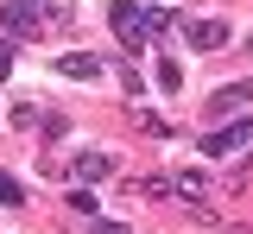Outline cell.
<instances>
[{
  "label": "cell",
  "instance_id": "cell-3",
  "mask_svg": "<svg viewBox=\"0 0 253 234\" xmlns=\"http://www.w3.org/2000/svg\"><path fill=\"white\" fill-rule=\"evenodd\" d=\"M184 38L196 51H221V44H228V26H221V19H184Z\"/></svg>",
  "mask_w": 253,
  "mask_h": 234
},
{
  "label": "cell",
  "instance_id": "cell-11",
  "mask_svg": "<svg viewBox=\"0 0 253 234\" xmlns=\"http://www.w3.org/2000/svg\"><path fill=\"white\" fill-rule=\"evenodd\" d=\"M101 234H126V228H121V222H101Z\"/></svg>",
  "mask_w": 253,
  "mask_h": 234
},
{
  "label": "cell",
  "instance_id": "cell-8",
  "mask_svg": "<svg viewBox=\"0 0 253 234\" xmlns=\"http://www.w3.org/2000/svg\"><path fill=\"white\" fill-rule=\"evenodd\" d=\"M0 202H6V209H19V202H26V190H19V177H6V171H0Z\"/></svg>",
  "mask_w": 253,
  "mask_h": 234
},
{
  "label": "cell",
  "instance_id": "cell-12",
  "mask_svg": "<svg viewBox=\"0 0 253 234\" xmlns=\"http://www.w3.org/2000/svg\"><path fill=\"white\" fill-rule=\"evenodd\" d=\"M247 51H253V38H247Z\"/></svg>",
  "mask_w": 253,
  "mask_h": 234
},
{
  "label": "cell",
  "instance_id": "cell-4",
  "mask_svg": "<svg viewBox=\"0 0 253 234\" xmlns=\"http://www.w3.org/2000/svg\"><path fill=\"white\" fill-rule=\"evenodd\" d=\"M253 139V120H228L215 133H203V152H234V146H247Z\"/></svg>",
  "mask_w": 253,
  "mask_h": 234
},
{
  "label": "cell",
  "instance_id": "cell-2",
  "mask_svg": "<svg viewBox=\"0 0 253 234\" xmlns=\"http://www.w3.org/2000/svg\"><path fill=\"white\" fill-rule=\"evenodd\" d=\"M44 26V0H0V38H32Z\"/></svg>",
  "mask_w": 253,
  "mask_h": 234
},
{
  "label": "cell",
  "instance_id": "cell-6",
  "mask_svg": "<svg viewBox=\"0 0 253 234\" xmlns=\"http://www.w3.org/2000/svg\"><path fill=\"white\" fill-rule=\"evenodd\" d=\"M57 70L76 76V82H95V76H101V57H95V51H70V57H57Z\"/></svg>",
  "mask_w": 253,
  "mask_h": 234
},
{
  "label": "cell",
  "instance_id": "cell-10",
  "mask_svg": "<svg viewBox=\"0 0 253 234\" xmlns=\"http://www.w3.org/2000/svg\"><path fill=\"white\" fill-rule=\"evenodd\" d=\"M13 70V38H0V76Z\"/></svg>",
  "mask_w": 253,
  "mask_h": 234
},
{
  "label": "cell",
  "instance_id": "cell-7",
  "mask_svg": "<svg viewBox=\"0 0 253 234\" xmlns=\"http://www.w3.org/2000/svg\"><path fill=\"white\" fill-rule=\"evenodd\" d=\"M108 171H114V158H108V152H83V158H76V177H83V184L108 177Z\"/></svg>",
  "mask_w": 253,
  "mask_h": 234
},
{
  "label": "cell",
  "instance_id": "cell-9",
  "mask_svg": "<svg viewBox=\"0 0 253 234\" xmlns=\"http://www.w3.org/2000/svg\"><path fill=\"white\" fill-rule=\"evenodd\" d=\"M158 89H184V70L171 64V57H165V64H158Z\"/></svg>",
  "mask_w": 253,
  "mask_h": 234
},
{
  "label": "cell",
  "instance_id": "cell-5",
  "mask_svg": "<svg viewBox=\"0 0 253 234\" xmlns=\"http://www.w3.org/2000/svg\"><path fill=\"white\" fill-rule=\"evenodd\" d=\"M247 101H253V82H228V89H215V95H209V120L234 114V108H247Z\"/></svg>",
  "mask_w": 253,
  "mask_h": 234
},
{
  "label": "cell",
  "instance_id": "cell-1",
  "mask_svg": "<svg viewBox=\"0 0 253 234\" xmlns=\"http://www.w3.org/2000/svg\"><path fill=\"white\" fill-rule=\"evenodd\" d=\"M108 19H114L121 51H133V57H139V51L171 26V13H165V6H139V0H114V6H108Z\"/></svg>",
  "mask_w": 253,
  "mask_h": 234
}]
</instances>
